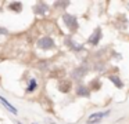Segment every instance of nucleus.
Returning a JSON list of instances; mask_svg holds the SVG:
<instances>
[{
    "label": "nucleus",
    "mask_w": 129,
    "mask_h": 124,
    "mask_svg": "<svg viewBox=\"0 0 129 124\" xmlns=\"http://www.w3.org/2000/svg\"><path fill=\"white\" fill-rule=\"evenodd\" d=\"M110 114V110H107V112H97V113H93V114L89 116V120L87 121H93L96 118V120H100V118L106 117V116Z\"/></svg>",
    "instance_id": "nucleus-10"
},
{
    "label": "nucleus",
    "mask_w": 129,
    "mask_h": 124,
    "mask_svg": "<svg viewBox=\"0 0 129 124\" xmlns=\"http://www.w3.org/2000/svg\"><path fill=\"white\" fill-rule=\"evenodd\" d=\"M38 88V81H36V79H31L29 80V84H28V87H26V92H34L35 90Z\"/></svg>",
    "instance_id": "nucleus-12"
},
{
    "label": "nucleus",
    "mask_w": 129,
    "mask_h": 124,
    "mask_svg": "<svg viewBox=\"0 0 129 124\" xmlns=\"http://www.w3.org/2000/svg\"><path fill=\"white\" fill-rule=\"evenodd\" d=\"M62 21H64L65 26L71 30V32H75L78 29V21H76L75 15H71V14H62Z\"/></svg>",
    "instance_id": "nucleus-1"
},
{
    "label": "nucleus",
    "mask_w": 129,
    "mask_h": 124,
    "mask_svg": "<svg viewBox=\"0 0 129 124\" xmlns=\"http://www.w3.org/2000/svg\"><path fill=\"white\" fill-rule=\"evenodd\" d=\"M9 10L10 11H14V13H21L22 11V3L21 2H13L9 4Z\"/></svg>",
    "instance_id": "nucleus-9"
},
{
    "label": "nucleus",
    "mask_w": 129,
    "mask_h": 124,
    "mask_svg": "<svg viewBox=\"0 0 129 124\" xmlns=\"http://www.w3.org/2000/svg\"><path fill=\"white\" fill-rule=\"evenodd\" d=\"M68 6H70L68 2H56L54 3V7L56 8H65V7H68Z\"/></svg>",
    "instance_id": "nucleus-15"
},
{
    "label": "nucleus",
    "mask_w": 129,
    "mask_h": 124,
    "mask_svg": "<svg viewBox=\"0 0 129 124\" xmlns=\"http://www.w3.org/2000/svg\"><path fill=\"white\" fill-rule=\"evenodd\" d=\"M47 11H49V6L43 2H38L34 6V13L36 14V15H45Z\"/></svg>",
    "instance_id": "nucleus-4"
},
{
    "label": "nucleus",
    "mask_w": 129,
    "mask_h": 124,
    "mask_svg": "<svg viewBox=\"0 0 129 124\" xmlns=\"http://www.w3.org/2000/svg\"><path fill=\"white\" fill-rule=\"evenodd\" d=\"M94 69H97V70H103L104 65H103V63H97V66H94Z\"/></svg>",
    "instance_id": "nucleus-18"
},
{
    "label": "nucleus",
    "mask_w": 129,
    "mask_h": 124,
    "mask_svg": "<svg viewBox=\"0 0 129 124\" xmlns=\"http://www.w3.org/2000/svg\"><path fill=\"white\" fill-rule=\"evenodd\" d=\"M75 91H76V95L78 96H83V98H89L90 96V90H89L87 85L79 84V85H76Z\"/></svg>",
    "instance_id": "nucleus-7"
},
{
    "label": "nucleus",
    "mask_w": 129,
    "mask_h": 124,
    "mask_svg": "<svg viewBox=\"0 0 129 124\" xmlns=\"http://www.w3.org/2000/svg\"><path fill=\"white\" fill-rule=\"evenodd\" d=\"M87 73V66L86 65H81L78 68H75L72 72H71V77L74 80H81L85 77V74Z\"/></svg>",
    "instance_id": "nucleus-3"
},
{
    "label": "nucleus",
    "mask_w": 129,
    "mask_h": 124,
    "mask_svg": "<svg viewBox=\"0 0 129 124\" xmlns=\"http://www.w3.org/2000/svg\"><path fill=\"white\" fill-rule=\"evenodd\" d=\"M108 79L115 84V87H118V88H122L123 87V83H122V80L119 79V76H117V74H110Z\"/></svg>",
    "instance_id": "nucleus-11"
},
{
    "label": "nucleus",
    "mask_w": 129,
    "mask_h": 124,
    "mask_svg": "<svg viewBox=\"0 0 129 124\" xmlns=\"http://www.w3.org/2000/svg\"><path fill=\"white\" fill-rule=\"evenodd\" d=\"M18 124H22V123H21V121H18Z\"/></svg>",
    "instance_id": "nucleus-19"
},
{
    "label": "nucleus",
    "mask_w": 129,
    "mask_h": 124,
    "mask_svg": "<svg viewBox=\"0 0 129 124\" xmlns=\"http://www.w3.org/2000/svg\"><path fill=\"white\" fill-rule=\"evenodd\" d=\"M32 124H35V123H32Z\"/></svg>",
    "instance_id": "nucleus-20"
},
{
    "label": "nucleus",
    "mask_w": 129,
    "mask_h": 124,
    "mask_svg": "<svg viewBox=\"0 0 129 124\" xmlns=\"http://www.w3.org/2000/svg\"><path fill=\"white\" fill-rule=\"evenodd\" d=\"M65 74V72L62 70V69H58V70H54L50 73V77H53V79H57V77H62Z\"/></svg>",
    "instance_id": "nucleus-14"
},
{
    "label": "nucleus",
    "mask_w": 129,
    "mask_h": 124,
    "mask_svg": "<svg viewBox=\"0 0 129 124\" xmlns=\"http://www.w3.org/2000/svg\"><path fill=\"white\" fill-rule=\"evenodd\" d=\"M39 68L40 69H47L49 68V62H47V61H40V62H39Z\"/></svg>",
    "instance_id": "nucleus-16"
},
{
    "label": "nucleus",
    "mask_w": 129,
    "mask_h": 124,
    "mask_svg": "<svg viewBox=\"0 0 129 124\" xmlns=\"http://www.w3.org/2000/svg\"><path fill=\"white\" fill-rule=\"evenodd\" d=\"M101 87V83L100 80H92V83L89 84V90L90 91H99Z\"/></svg>",
    "instance_id": "nucleus-13"
},
{
    "label": "nucleus",
    "mask_w": 129,
    "mask_h": 124,
    "mask_svg": "<svg viewBox=\"0 0 129 124\" xmlns=\"http://www.w3.org/2000/svg\"><path fill=\"white\" fill-rule=\"evenodd\" d=\"M100 39H101V29L97 28V29L92 33V36L87 39V44H90V46H97L99 41H100Z\"/></svg>",
    "instance_id": "nucleus-5"
},
{
    "label": "nucleus",
    "mask_w": 129,
    "mask_h": 124,
    "mask_svg": "<svg viewBox=\"0 0 129 124\" xmlns=\"http://www.w3.org/2000/svg\"><path fill=\"white\" fill-rule=\"evenodd\" d=\"M72 90V83L70 80H61L58 83V91L62 94H68L70 91Z\"/></svg>",
    "instance_id": "nucleus-6"
},
{
    "label": "nucleus",
    "mask_w": 129,
    "mask_h": 124,
    "mask_svg": "<svg viewBox=\"0 0 129 124\" xmlns=\"http://www.w3.org/2000/svg\"><path fill=\"white\" fill-rule=\"evenodd\" d=\"M0 35H9V30H7L6 28L0 26Z\"/></svg>",
    "instance_id": "nucleus-17"
},
{
    "label": "nucleus",
    "mask_w": 129,
    "mask_h": 124,
    "mask_svg": "<svg viewBox=\"0 0 129 124\" xmlns=\"http://www.w3.org/2000/svg\"><path fill=\"white\" fill-rule=\"evenodd\" d=\"M0 102H2V103H3V105H4V106H6V109H7V110H9V112H11V113H13V114H18V110H17V109H15V107H14V106H13V105H11V103H10V102H9V101H7V99H6V98H4V96H2V95H0Z\"/></svg>",
    "instance_id": "nucleus-8"
},
{
    "label": "nucleus",
    "mask_w": 129,
    "mask_h": 124,
    "mask_svg": "<svg viewBox=\"0 0 129 124\" xmlns=\"http://www.w3.org/2000/svg\"><path fill=\"white\" fill-rule=\"evenodd\" d=\"M38 47L42 50H51L56 47V44H54V40L51 37H49V36H45V37L39 39L38 40Z\"/></svg>",
    "instance_id": "nucleus-2"
}]
</instances>
